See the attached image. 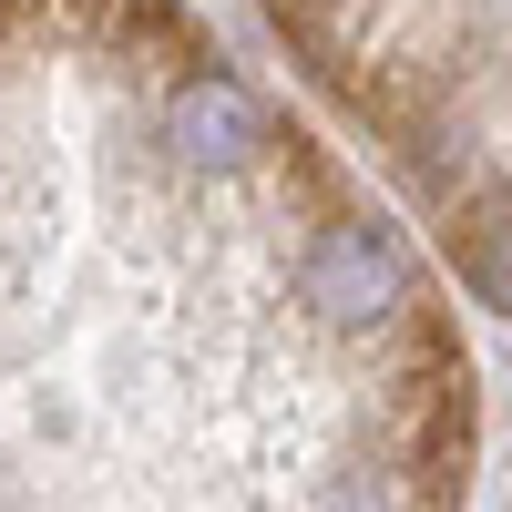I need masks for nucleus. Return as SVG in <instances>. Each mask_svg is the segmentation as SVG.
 <instances>
[{"label":"nucleus","mask_w":512,"mask_h":512,"mask_svg":"<svg viewBox=\"0 0 512 512\" xmlns=\"http://www.w3.org/2000/svg\"><path fill=\"white\" fill-rule=\"evenodd\" d=\"M164 144L185 164H246L267 144V103H256L246 82H226V72H195V82H175V103H164Z\"/></svg>","instance_id":"nucleus-1"},{"label":"nucleus","mask_w":512,"mask_h":512,"mask_svg":"<svg viewBox=\"0 0 512 512\" xmlns=\"http://www.w3.org/2000/svg\"><path fill=\"white\" fill-rule=\"evenodd\" d=\"M308 297L328 318H379V308H400V256H390V236H369V226H328L318 236V256H308Z\"/></svg>","instance_id":"nucleus-2"}]
</instances>
